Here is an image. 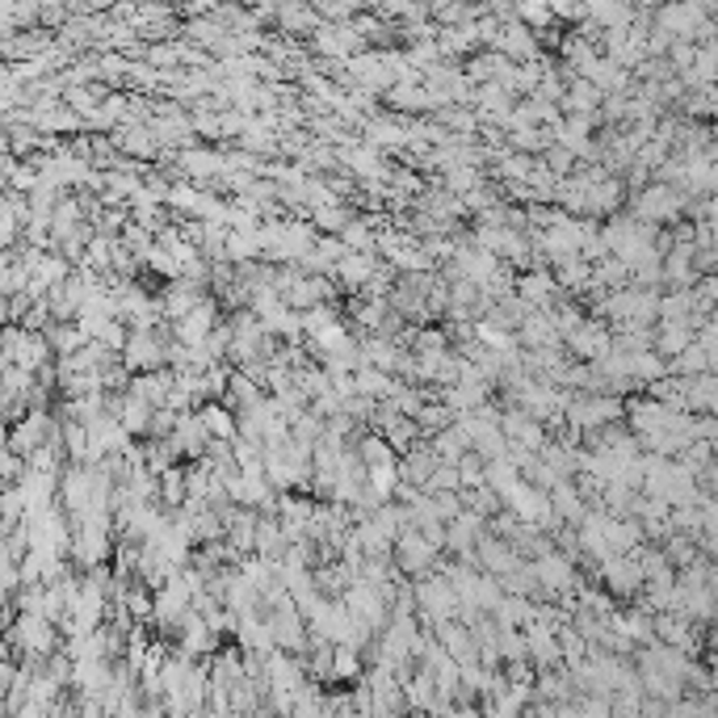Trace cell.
<instances>
[{"label": "cell", "mask_w": 718, "mask_h": 718, "mask_svg": "<svg viewBox=\"0 0 718 718\" xmlns=\"http://www.w3.org/2000/svg\"><path fill=\"white\" fill-rule=\"evenodd\" d=\"M689 193L676 190L673 181H647L643 190H634V214L647 219L655 228L664 223H680V214H689Z\"/></svg>", "instance_id": "1"}, {"label": "cell", "mask_w": 718, "mask_h": 718, "mask_svg": "<svg viewBox=\"0 0 718 718\" xmlns=\"http://www.w3.org/2000/svg\"><path fill=\"white\" fill-rule=\"evenodd\" d=\"M416 613H421L429 626H442V622L463 613V596H458V589L450 584V576L442 568H437V576L424 571L421 580H416Z\"/></svg>", "instance_id": "2"}, {"label": "cell", "mask_w": 718, "mask_h": 718, "mask_svg": "<svg viewBox=\"0 0 718 718\" xmlns=\"http://www.w3.org/2000/svg\"><path fill=\"white\" fill-rule=\"evenodd\" d=\"M622 412H626V403L617 400V395L589 391V395H576V400L568 403L563 421H571L576 429H584V433H596V429H605V424L622 421Z\"/></svg>", "instance_id": "3"}, {"label": "cell", "mask_w": 718, "mask_h": 718, "mask_svg": "<svg viewBox=\"0 0 718 718\" xmlns=\"http://www.w3.org/2000/svg\"><path fill=\"white\" fill-rule=\"evenodd\" d=\"M395 568L403 571V576H424V571L442 568V547L429 538V534H421L416 526H408L395 538Z\"/></svg>", "instance_id": "4"}, {"label": "cell", "mask_w": 718, "mask_h": 718, "mask_svg": "<svg viewBox=\"0 0 718 718\" xmlns=\"http://www.w3.org/2000/svg\"><path fill=\"white\" fill-rule=\"evenodd\" d=\"M51 340H46V332H39V328H18V324H9L4 328V361H18V366H25V370H43L46 361H51Z\"/></svg>", "instance_id": "5"}, {"label": "cell", "mask_w": 718, "mask_h": 718, "mask_svg": "<svg viewBox=\"0 0 718 718\" xmlns=\"http://www.w3.org/2000/svg\"><path fill=\"white\" fill-rule=\"evenodd\" d=\"M596 568H601V580L610 584L613 596H638L643 584H647V571H643L638 550H617L610 559H601Z\"/></svg>", "instance_id": "6"}, {"label": "cell", "mask_w": 718, "mask_h": 718, "mask_svg": "<svg viewBox=\"0 0 718 718\" xmlns=\"http://www.w3.org/2000/svg\"><path fill=\"white\" fill-rule=\"evenodd\" d=\"M130 374H144V370H160L169 366V345L160 337V328H130V340L123 349Z\"/></svg>", "instance_id": "7"}, {"label": "cell", "mask_w": 718, "mask_h": 718, "mask_svg": "<svg viewBox=\"0 0 718 718\" xmlns=\"http://www.w3.org/2000/svg\"><path fill=\"white\" fill-rule=\"evenodd\" d=\"M316 51L324 55V60H337V64H345L349 55L366 51V39L358 34V25H353V22H324L316 30Z\"/></svg>", "instance_id": "8"}, {"label": "cell", "mask_w": 718, "mask_h": 718, "mask_svg": "<svg viewBox=\"0 0 718 718\" xmlns=\"http://www.w3.org/2000/svg\"><path fill=\"white\" fill-rule=\"evenodd\" d=\"M487 534V517L479 508L466 505L454 521H450V534H445V550H454L458 559H475V547L484 542Z\"/></svg>", "instance_id": "9"}, {"label": "cell", "mask_w": 718, "mask_h": 718, "mask_svg": "<svg viewBox=\"0 0 718 718\" xmlns=\"http://www.w3.org/2000/svg\"><path fill=\"white\" fill-rule=\"evenodd\" d=\"M214 328H219V303L214 298H202L190 316L172 319V337L181 340V345H207V337H211Z\"/></svg>", "instance_id": "10"}, {"label": "cell", "mask_w": 718, "mask_h": 718, "mask_svg": "<svg viewBox=\"0 0 718 718\" xmlns=\"http://www.w3.org/2000/svg\"><path fill=\"white\" fill-rule=\"evenodd\" d=\"M568 349L580 361H601L613 349V332L605 328V319H584L568 337Z\"/></svg>", "instance_id": "11"}, {"label": "cell", "mask_w": 718, "mask_h": 718, "mask_svg": "<svg viewBox=\"0 0 718 718\" xmlns=\"http://www.w3.org/2000/svg\"><path fill=\"white\" fill-rule=\"evenodd\" d=\"M177 169H181V177L202 186V181H219L228 172V156L211 148H181L177 151Z\"/></svg>", "instance_id": "12"}, {"label": "cell", "mask_w": 718, "mask_h": 718, "mask_svg": "<svg viewBox=\"0 0 718 718\" xmlns=\"http://www.w3.org/2000/svg\"><path fill=\"white\" fill-rule=\"evenodd\" d=\"M172 442L181 445V454L186 458H207V450H211V429H207V421H202V412L198 408H190V412H181L177 416V429H172Z\"/></svg>", "instance_id": "13"}, {"label": "cell", "mask_w": 718, "mask_h": 718, "mask_svg": "<svg viewBox=\"0 0 718 718\" xmlns=\"http://www.w3.org/2000/svg\"><path fill=\"white\" fill-rule=\"evenodd\" d=\"M475 563H479V571H492V576H508V571L521 563V555H517V547H513L508 538H500V534H492V529H487L484 542L475 547Z\"/></svg>", "instance_id": "14"}, {"label": "cell", "mask_w": 718, "mask_h": 718, "mask_svg": "<svg viewBox=\"0 0 718 718\" xmlns=\"http://www.w3.org/2000/svg\"><path fill=\"white\" fill-rule=\"evenodd\" d=\"M496 51H505L513 64H529V60H542V55H538V30H529V25L521 22V18L505 22Z\"/></svg>", "instance_id": "15"}, {"label": "cell", "mask_w": 718, "mask_h": 718, "mask_svg": "<svg viewBox=\"0 0 718 718\" xmlns=\"http://www.w3.org/2000/svg\"><path fill=\"white\" fill-rule=\"evenodd\" d=\"M235 638H240V647L249 652H277V638H274V617H261L256 610L240 613V622H235Z\"/></svg>", "instance_id": "16"}, {"label": "cell", "mask_w": 718, "mask_h": 718, "mask_svg": "<svg viewBox=\"0 0 718 718\" xmlns=\"http://www.w3.org/2000/svg\"><path fill=\"white\" fill-rule=\"evenodd\" d=\"M559 291H563V286H559V277L550 274L547 265H534L529 274L517 277V295L526 298L529 307H550V303L559 298Z\"/></svg>", "instance_id": "17"}, {"label": "cell", "mask_w": 718, "mask_h": 718, "mask_svg": "<svg viewBox=\"0 0 718 718\" xmlns=\"http://www.w3.org/2000/svg\"><path fill=\"white\" fill-rule=\"evenodd\" d=\"M550 505H555V513L568 521V526H580L584 517H589L592 500L580 492V484H571V479H563V484L550 487Z\"/></svg>", "instance_id": "18"}, {"label": "cell", "mask_w": 718, "mask_h": 718, "mask_svg": "<svg viewBox=\"0 0 718 718\" xmlns=\"http://www.w3.org/2000/svg\"><path fill=\"white\" fill-rule=\"evenodd\" d=\"M517 337L526 349H542V345H563L559 337V328H555V319H550V307H534L526 319H521V328H517Z\"/></svg>", "instance_id": "19"}, {"label": "cell", "mask_w": 718, "mask_h": 718, "mask_svg": "<svg viewBox=\"0 0 718 718\" xmlns=\"http://www.w3.org/2000/svg\"><path fill=\"white\" fill-rule=\"evenodd\" d=\"M319 9L312 0H277V25L286 34H316L319 30Z\"/></svg>", "instance_id": "20"}, {"label": "cell", "mask_w": 718, "mask_h": 718, "mask_svg": "<svg viewBox=\"0 0 718 718\" xmlns=\"http://www.w3.org/2000/svg\"><path fill=\"white\" fill-rule=\"evenodd\" d=\"M374 270H379V261H374V253H349L337 261V270H332V277H337L340 286H349V291H361L370 277H374Z\"/></svg>", "instance_id": "21"}, {"label": "cell", "mask_w": 718, "mask_h": 718, "mask_svg": "<svg viewBox=\"0 0 718 718\" xmlns=\"http://www.w3.org/2000/svg\"><path fill=\"white\" fill-rule=\"evenodd\" d=\"M198 412H202V421H207V429H211L214 442H235V437H240V416H235L228 403L207 400Z\"/></svg>", "instance_id": "22"}, {"label": "cell", "mask_w": 718, "mask_h": 718, "mask_svg": "<svg viewBox=\"0 0 718 718\" xmlns=\"http://www.w3.org/2000/svg\"><path fill=\"white\" fill-rule=\"evenodd\" d=\"M613 631L626 634L634 647L638 643H655V613L643 605V610H631V613H613Z\"/></svg>", "instance_id": "23"}, {"label": "cell", "mask_w": 718, "mask_h": 718, "mask_svg": "<svg viewBox=\"0 0 718 718\" xmlns=\"http://www.w3.org/2000/svg\"><path fill=\"white\" fill-rule=\"evenodd\" d=\"M151 416H156V403L139 400V395H123L118 400V421L127 424L130 433H151Z\"/></svg>", "instance_id": "24"}, {"label": "cell", "mask_w": 718, "mask_h": 718, "mask_svg": "<svg viewBox=\"0 0 718 718\" xmlns=\"http://www.w3.org/2000/svg\"><path fill=\"white\" fill-rule=\"evenodd\" d=\"M534 610H538L534 596H517V592H508L505 601L496 605V622H500V626H529V622H534Z\"/></svg>", "instance_id": "25"}, {"label": "cell", "mask_w": 718, "mask_h": 718, "mask_svg": "<svg viewBox=\"0 0 718 718\" xmlns=\"http://www.w3.org/2000/svg\"><path fill=\"white\" fill-rule=\"evenodd\" d=\"M416 421H421L424 437H437L442 429H450V424L458 421V412H454L445 400H424V408L416 412Z\"/></svg>", "instance_id": "26"}, {"label": "cell", "mask_w": 718, "mask_h": 718, "mask_svg": "<svg viewBox=\"0 0 718 718\" xmlns=\"http://www.w3.org/2000/svg\"><path fill=\"white\" fill-rule=\"evenodd\" d=\"M673 361V374H685V379H694V374H706L710 370V349L701 345V340H694L689 349H680L676 358H668Z\"/></svg>", "instance_id": "27"}, {"label": "cell", "mask_w": 718, "mask_h": 718, "mask_svg": "<svg viewBox=\"0 0 718 718\" xmlns=\"http://www.w3.org/2000/svg\"><path fill=\"white\" fill-rule=\"evenodd\" d=\"M144 454H148V471H156V475H165L169 466H177V458H186L172 437H156L151 445H144Z\"/></svg>", "instance_id": "28"}, {"label": "cell", "mask_w": 718, "mask_h": 718, "mask_svg": "<svg viewBox=\"0 0 718 718\" xmlns=\"http://www.w3.org/2000/svg\"><path fill=\"white\" fill-rule=\"evenodd\" d=\"M400 484H403V471H400V463H382V466H370V487H374V496H379L382 505L400 492Z\"/></svg>", "instance_id": "29"}, {"label": "cell", "mask_w": 718, "mask_h": 718, "mask_svg": "<svg viewBox=\"0 0 718 718\" xmlns=\"http://www.w3.org/2000/svg\"><path fill=\"white\" fill-rule=\"evenodd\" d=\"M358 454H361V458H366V466L400 463V458H395L400 450H395V445L387 442V433H370V437H361V442H358Z\"/></svg>", "instance_id": "30"}, {"label": "cell", "mask_w": 718, "mask_h": 718, "mask_svg": "<svg viewBox=\"0 0 718 718\" xmlns=\"http://www.w3.org/2000/svg\"><path fill=\"white\" fill-rule=\"evenodd\" d=\"M517 18L529 25V30H550L555 25V9H550V0H517Z\"/></svg>", "instance_id": "31"}, {"label": "cell", "mask_w": 718, "mask_h": 718, "mask_svg": "<svg viewBox=\"0 0 718 718\" xmlns=\"http://www.w3.org/2000/svg\"><path fill=\"white\" fill-rule=\"evenodd\" d=\"M361 673V655L353 643H337V655H332V680H353Z\"/></svg>", "instance_id": "32"}, {"label": "cell", "mask_w": 718, "mask_h": 718, "mask_svg": "<svg viewBox=\"0 0 718 718\" xmlns=\"http://www.w3.org/2000/svg\"><path fill=\"white\" fill-rule=\"evenodd\" d=\"M349 219H353V214L345 211L340 202L337 207H319V211H312V223H316L324 235H340L345 228H349Z\"/></svg>", "instance_id": "33"}, {"label": "cell", "mask_w": 718, "mask_h": 718, "mask_svg": "<svg viewBox=\"0 0 718 718\" xmlns=\"http://www.w3.org/2000/svg\"><path fill=\"white\" fill-rule=\"evenodd\" d=\"M144 261H148L151 270H156V274H165L172 282V277H181V261H177V253H172L169 244H160V240H156V244H151V253L144 256Z\"/></svg>", "instance_id": "34"}, {"label": "cell", "mask_w": 718, "mask_h": 718, "mask_svg": "<svg viewBox=\"0 0 718 718\" xmlns=\"http://www.w3.org/2000/svg\"><path fill=\"white\" fill-rule=\"evenodd\" d=\"M694 298H697V312H701V316L718 312V270H710L706 277H697V282H694Z\"/></svg>", "instance_id": "35"}, {"label": "cell", "mask_w": 718, "mask_h": 718, "mask_svg": "<svg viewBox=\"0 0 718 718\" xmlns=\"http://www.w3.org/2000/svg\"><path fill=\"white\" fill-rule=\"evenodd\" d=\"M576 160H580V156L571 148H563V144H550V148L542 151V165H547L555 177H571V172H576Z\"/></svg>", "instance_id": "36"}, {"label": "cell", "mask_w": 718, "mask_h": 718, "mask_svg": "<svg viewBox=\"0 0 718 718\" xmlns=\"http://www.w3.org/2000/svg\"><path fill=\"white\" fill-rule=\"evenodd\" d=\"M550 319H555V328H559V337L568 340L571 332H576V328L584 324V312H580L576 303H559V307L550 303Z\"/></svg>", "instance_id": "37"}, {"label": "cell", "mask_w": 718, "mask_h": 718, "mask_svg": "<svg viewBox=\"0 0 718 718\" xmlns=\"http://www.w3.org/2000/svg\"><path fill=\"white\" fill-rule=\"evenodd\" d=\"M458 4H466V0H429V9H437V13H445V9H458Z\"/></svg>", "instance_id": "38"}, {"label": "cell", "mask_w": 718, "mask_h": 718, "mask_svg": "<svg viewBox=\"0 0 718 718\" xmlns=\"http://www.w3.org/2000/svg\"><path fill=\"white\" fill-rule=\"evenodd\" d=\"M85 4H88V13H97V9H109L114 0H85Z\"/></svg>", "instance_id": "39"}]
</instances>
